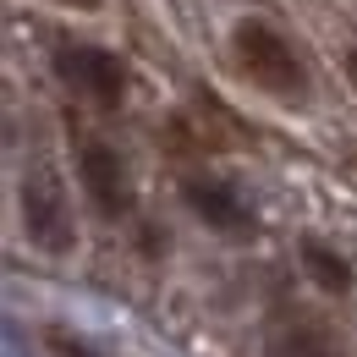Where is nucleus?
<instances>
[{
  "label": "nucleus",
  "instance_id": "6",
  "mask_svg": "<svg viewBox=\"0 0 357 357\" xmlns=\"http://www.w3.org/2000/svg\"><path fill=\"white\" fill-rule=\"evenodd\" d=\"M264 357H341V341L330 335L324 319H313V313H291V319H280V324L269 330Z\"/></svg>",
  "mask_w": 357,
  "mask_h": 357
},
{
  "label": "nucleus",
  "instance_id": "3",
  "mask_svg": "<svg viewBox=\"0 0 357 357\" xmlns=\"http://www.w3.org/2000/svg\"><path fill=\"white\" fill-rule=\"evenodd\" d=\"M17 204H22V231L39 253H72L77 248V220H72V204H66V187L50 165H33L22 187H17Z\"/></svg>",
  "mask_w": 357,
  "mask_h": 357
},
{
  "label": "nucleus",
  "instance_id": "1",
  "mask_svg": "<svg viewBox=\"0 0 357 357\" xmlns=\"http://www.w3.org/2000/svg\"><path fill=\"white\" fill-rule=\"evenodd\" d=\"M231 61H236V72L259 93H269L275 105H308V93H313L308 61L297 55V45H291L280 28H269L264 17H242V22L231 28Z\"/></svg>",
  "mask_w": 357,
  "mask_h": 357
},
{
  "label": "nucleus",
  "instance_id": "5",
  "mask_svg": "<svg viewBox=\"0 0 357 357\" xmlns=\"http://www.w3.org/2000/svg\"><path fill=\"white\" fill-rule=\"evenodd\" d=\"M181 204L209 225V231H220V236H253V231H259L248 198L225 176H181Z\"/></svg>",
  "mask_w": 357,
  "mask_h": 357
},
{
  "label": "nucleus",
  "instance_id": "4",
  "mask_svg": "<svg viewBox=\"0 0 357 357\" xmlns=\"http://www.w3.org/2000/svg\"><path fill=\"white\" fill-rule=\"evenodd\" d=\"M77 181H83L89 204L105 220H127V215H132V204H137L132 171H127V160H121L105 137H89V143L77 149Z\"/></svg>",
  "mask_w": 357,
  "mask_h": 357
},
{
  "label": "nucleus",
  "instance_id": "7",
  "mask_svg": "<svg viewBox=\"0 0 357 357\" xmlns=\"http://www.w3.org/2000/svg\"><path fill=\"white\" fill-rule=\"evenodd\" d=\"M297 259H303V275H308L319 291H335V297L352 291V264H347L324 236H303V242H297Z\"/></svg>",
  "mask_w": 357,
  "mask_h": 357
},
{
  "label": "nucleus",
  "instance_id": "2",
  "mask_svg": "<svg viewBox=\"0 0 357 357\" xmlns=\"http://www.w3.org/2000/svg\"><path fill=\"white\" fill-rule=\"evenodd\" d=\"M55 77L77 99H89L93 110H121L127 99V61L105 45H83V39H61L55 55H50Z\"/></svg>",
  "mask_w": 357,
  "mask_h": 357
},
{
  "label": "nucleus",
  "instance_id": "9",
  "mask_svg": "<svg viewBox=\"0 0 357 357\" xmlns=\"http://www.w3.org/2000/svg\"><path fill=\"white\" fill-rule=\"evenodd\" d=\"M347 83H352V89H357V45L347 50Z\"/></svg>",
  "mask_w": 357,
  "mask_h": 357
},
{
  "label": "nucleus",
  "instance_id": "8",
  "mask_svg": "<svg viewBox=\"0 0 357 357\" xmlns=\"http://www.w3.org/2000/svg\"><path fill=\"white\" fill-rule=\"evenodd\" d=\"M45 347H50V357H93L77 335H66V330H45Z\"/></svg>",
  "mask_w": 357,
  "mask_h": 357
}]
</instances>
